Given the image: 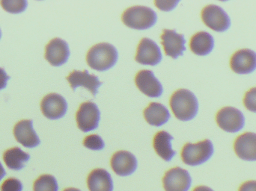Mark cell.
I'll list each match as a JSON object with an SVG mask.
<instances>
[{"label": "cell", "mask_w": 256, "mask_h": 191, "mask_svg": "<svg viewBox=\"0 0 256 191\" xmlns=\"http://www.w3.org/2000/svg\"><path fill=\"white\" fill-rule=\"evenodd\" d=\"M170 105L176 118L182 121L192 120L198 114V99L189 90L176 91L170 98Z\"/></svg>", "instance_id": "obj_1"}, {"label": "cell", "mask_w": 256, "mask_h": 191, "mask_svg": "<svg viewBox=\"0 0 256 191\" xmlns=\"http://www.w3.org/2000/svg\"><path fill=\"white\" fill-rule=\"evenodd\" d=\"M116 48L110 43H100L90 48L87 52L86 61L93 70L103 72L112 68L118 61Z\"/></svg>", "instance_id": "obj_2"}, {"label": "cell", "mask_w": 256, "mask_h": 191, "mask_svg": "<svg viewBox=\"0 0 256 191\" xmlns=\"http://www.w3.org/2000/svg\"><path fill=\"white\" fill-rule=\"evenodd\" d=\"M122 22L129 28L146 30L152 28L158 20L156 12L146 6H132L126 9L122 16Z\"/></svg>", "instance_id": "obj_3"}, {"label": "cell", "mask_w": 256, "mask_h": 191, "mask_svg": "<svg viewBox=\"0 0 256 191\" xmlns=\"http://www.w3.org/2000/svg\"><path fill=\"white\" fill-rule=\"evenodd\" d=\"M214 149L210 140H204L196 144H188L182 150V159L185 165L195 167L202 165L213 156Z\"/></svg>", "instance_id": "obj_4"}, {"label": "cell", "mask_w": 256, "mask_h": 191, "mask_svg": "<svg viewBox=\"0 0 256 191\" xmlns=\"http://www.w3.org/2000/svg\"><path fill=\"white\" fill-rule=\"evenodd\" d=\"M202 19L208 28L218 32L227 31L231 26V19L226 12L216 4H209L202 10Z\"/></svg>", "instance_id": "obj_5"}, {"label": "cell", "mask_w": 256, "mask_h": 191, "mask_svg": "<svg viewBox=\"0 0 256 191\" xmlns=\"http://www.w3.org/2000/svg\"><path fill=\"white\" fill-rule=\"evenodd\" d=\"M216 121L219 127L225 132L236 133L245 126V117L240 110L233 107H225L218 111Z\"/></svg>", "instance_id": "obj_6"}, {"label": "cell", "mask_w": 256, "mask_h": 191, "mask_svg": "<svg viewBox=\"0 0 256 191\" xmlns=\"http://www.w3.org/2000/svg\"><path fill=\"white\" fill-rule=\"evenodd\" d=\"M100 113L97 105L91 101L84 102L76 114L78 126L82 132H88L98 127Z\"/></svg>", "instance_id": "obj_7"}, {"label": "cell", "mask_w": 256, "mask_h": 191, "mask_svg": "<svg viewBox=\"0 0 256 191\" xmlns=\"http://www.w3.org/2000/svg\"><path fill=\"white\" fill-rule=\"evenodd\" d=\"M162 183L166 191H188L192 179L188 171L177 167L166 173Z\"/></svg>", "instance_id": "obj_8"}, {"label": "cell", "mask_w": 256, "mask_h": 191, "mask_svg": "<svg viewBox=\"0 0 256 191\" xmlns=\"http://www.w3.org/2000/svg\"><path fill=\"white\" fill-rule=\"evenodd\" d=\"M162 53L158 45L154 40L144 37L137 47L135 60L143 65L156 66L162 60Z\"/></svg>", "instance_id": "obj_9"}, {"label": "cell", "mask_w": 256, "mask_h": 191, "mask_svg": "<svg viewBox=\"0 0 256 191\" xmlns=\"http://www.w3.org/2000/svg\"><path fill=\"white\" fill-rule=\"evenodd\" d=\"M40 109L46 118L58 120L67 112L68 104L62 96L52 93L43 98L40 102Z\"/></svg>", "instance_id": "obj_10"}, {"label": "cell", "mask_w": 256, "mask_h": 191, "mask_svg": "<svg viewBox=\"0 0 256 191\" xmlns=\"http://www.w3.org/2000/svg\"><path fill=\"white\" fill-rule=\"evenodd\" d=\"M160 38L166 55L173 59H177L186 51L184 36L178 34L174 30L164 29Z\"/></svg>", "instance_id": "obj_11"}, {"label": "cell", "mask_w": 256, "mask_h": 191, "mask_svg": "<svg viewBox=\"0 0 256 191\" xmlns=\"http://www.w3.org/2000/svg\"><path fill=\"white\" fill-rule=\"evenodd\" d=\"M70 56L68 44L61 38H54L45 47V58L54 67L66 64Z\"/></svg>", "instance_id": "obj_12"}, {"label": "cell", "mask_w": 256, "mask_h": 191, "mask_svg": "<svg viewBox=\"0 0 256 191\" xmlns=\"http://www.w3.org/2000/svg\"><path fill=\"white\" fill-rule=\"evenodd\" d=\"M135 83L138 90L148 97H160L164 91L162 85L152 70H143L138 72L136 75Z\"/></svg>", "instance_id": "obj_13"}, {"label": "cell", "mask_w": 256, "mask_h": 191, "mask_svg": "<svg viewBox=\"0 0 256 191\" xmlns=\"http://www.w3.org/2000/svg\"><path fill=\"white\" fill-rule=\"evenodd\" d=\"M232 70L238 74H250L256 70V53L249 49H243L233 54L230 61Z\"/></svg>", "instance_id": "obj_14"}, {"label": "cell", "mask_w": 256, "mask_h": 191, "mask_svg": "<svg viewBox=\"0 0 256 191\" xmlns=\"http://www.w3.org/2000/svg\"><path fill=\"white\" fill-rule=\"evenodd\" d=\"M67 80L73 91H75L78 87H84L94 96L97 95L98 88L103 85V82L99 81L98 76L96 75H90L87 70H74L68 76Z\"/></svg>", "instance_id": "obj_15"}, {"label": "cell", "mask_w": 256, "mask_h": 191, "mask_svg": "<svg viewBox=\"0 0 256 191\" xmlns=\"http://www.w3.org/2000/svg\"><path fill=\"white\" fill-rule=\"evenodd\" d=\"M234 152L238 157L248 162H256V134L246 132L234 141Z\"/></svg>", "instance_id": "obj_16"}, {"label": "cell", "mask_w": 256, "mask_h": 191, "mask_svg": "<svg viewBox=\"0 0 256 191\" xmlns=\"http://www.w3.org/2000/svg\"><path fill=\"white\" fill-rule=\"evenodd\" d=\"M14 135L16 141L26 148H34L40 143L38 136L33 129L31 120L18 122L14 128Z\"/></svg>", "instance_id": "obj_17"}, {"label": "cell", "mask_w": 256, "mask_h": 191, "mask_svg": "<svg viewBox=\"0 0 256 191\" xmlns=\"http://www.w3.org/2000/svg\"><path fill=\"white\" fill-rule=\"evenodd\" d=\"M112 171L121 177H127L135 172L137 160L132 153L128 151H118L111 159Z\"/></svg>", "instance_id": "obj_18"}, {"label": "cell", "mask_w": 256, "mask_h": 191, "mask_svg": "<svg viewBox=\"0 0 256 191\" xmlns=\"http://www.w3.org/2000/svg\"><path fill=\"white\" fill-rule=\"evenodd\" d=\"M90 191H112L114 183L110 174L104 169H96L90 173L87 180Z\"/></svg>", "instance_id": "obj_19"}, {"label": "cell", "mask_w": 256, "mask_h": 191, "mask_svg": "<svg viewBox=\"0 0 256 191\" xmlns=\"http://www.w3.org/2000/svg\"><path fill=\"white\" fill-rule=\"evenodd\" d=\"M172 136L165 131L158 132L153 141V147L156 154L166 162H170L176 156V152L172 148Z\"/></svg>", "instance_id": "obj_20"}, {"label": "cell", "mask_w": 256, "mask_h": 191, "mask_svg": "<svg viewBox=\"0 0 256 191\" xmlns=\"http://www.w3.org/2000/svg\"><path fill=\"white\" fill-rule=\"evenodd\" d=\"M143 114L148 124L158 127L166 123L170 118L168 110L164 105L158 102H152L144 110Z\"/></svg>", "instance_id": "obj_21"}, {"label": "cell", "mask_w": 256, "mask_h": 191, "mask_svg": "<svg viewBox=\"0 0 256 191\" xmlns=\"http://www.w3.org/2000/svg\"><path fill=\"white\" fill-rule=\"evenodd\" d=\"M190 47L194 54L200 56L208 55L214 47V39L206 31H200L192 36Z\"/></svg>", "instance_id": "obj_22"}, {"label": "cell", "mask_w": 256, "mask_h": 191, "mask_svg": "<svg viewBox=\"0 0 256 191\" xmlns=\"http://www.w3.org/2000/svg\"><path fill=\"white\" fill-rule=\"evenodd\" d=\"M30 159V155L19 147L8 149L3 154V160L6 166L14 171L22 169Z\"/></svg>", "instance_id": "obj_23"}, {"label": "cell", "mask_w": 256, "mask_h": 191, "mask_svg": "<svg viewBox=\"0 0 256 191\" xmlns=\"http://www.w3.org/2000/svg\"><path fill=\"white\" fill-rule=\"evenodd\" d=\"M58 189L56 180L51 175L40 176L33 186L34 191H58Z\"/></svg>", "instance_id": "obj_24"}, {"label": "cell", "mask_w": 256, "mask_h": 191, "mask_svg": "<svg viewBox=\"0 0 256 191\" xmlns=\"http://www.w3.org/2000/svg\"><path fill=\"white\" fill-rule=\"evenodd\" d=\"M0 4L6 11L12 13H21L27 7L26 0H2Z\"/></svg>", "instance_id": "obj_25"}, {"label": "cell", "mask_w": 256, "mask_h": 191, "mask_svg": "<svg viewBox=\"0 0 256 191\" xmlns=\"http://www.w3.org/2000/svg\"><path fill=\"white\" fill-rule=\"evenodd\" d=\"M84 147L92 150H102L104 148L103 139L98 135H88L84 141Z\"/></svg>", "instance_id": "obj_26"}, {"label": "cell", "mask_w": 256, "mask_h": 191, "mask_svg": "<svg viewBox=\"0 0 256 191\" xmlns=\"http://www.w3.org/2000/svg\"><path fill=\"white\" fill-rule=\"evenodd\" d=\"M244 105L250 111L256 113V88L248 91L244 98Z\"/></svg>", "instance_id": "obj_27"}, {"label": "cell", "mask_w": 256, "mask_h": 191, "mask_svg": "<svg viewBox=\"0 0 256 191\" xmlns=\"http://www.w3.org/2000/svg\"><path fill=\"white\" fill-rule=\"evenodd\" d=\"M22 183L15 178H9L2 183L1 191H22Z\"/></svg>", "instance_id": "obj_28"}, {"label": "cell", "mask_w": 256, "mask_h": 191, "mask_svg": "<svg viewBox=\"0 0 256 191\" xmlns=\"http://www.w3.org/2000/svg\"><path fill=\"white\" fill-rule=\"evenodd\" d=\"M178 2L179 1H155L154 4L160 10L168 11L174 9Z\"/></svg>", "instance_id": "obj_29"}, {"label": "cell", "mask_w": 256, "mask_h": 191, "mask_svg": "<svg viewBox=\"0 0 256 191\" xmlns=\"http://www.w3.org/2000/svg\"><path fill=\"white\" fill-rule=\"evenodd\" d=\"M10 79V76L6 74L4 69L0 67V91L4 89L7 85V81Z\"/></svg>", "instance_id": "obj_30"}, {"label": "cell", "mask_w": 256, "mask_h": 191, "mask_svg": "<svg viewBox=\"0 0 256 191\" xmlns=\"http://www.w3.org/2000/svg\"><path fill=\"white\" fill-rule=\"evenodd\" d=\"M238 191H256V181H248L244 183Z\"/></svg>", "instance_id": "obj_31"}, {"label": "cell", "mask_w": 256, "mask_h": 191, "mask_svg": "<svg viewBox=\"0 0 256 191\" xmlns=\"http://www.w3.org/2000/svg\"><path fill=\"white\" fill-rule=\"evenodd\" d=\"M192 191H214L210 188L206 187V186H198V187L196 188Z\"/></svg>", "instance_id": "obj_32"}, {"label": "cell", "mask_w": 256, "mask_h": 191, "mask_svg": "<svg viewBox=\"0 0 256 191\" xmlns=\"http://www.w3.org/2000/svg\"><path fill=\"white\" fill-rule=\"evenodd\" d=\"M6 172L4 171V168H3L1 162H0V181L2 180L3 177L6 176Z\"/></svg>", "instance_id": "obj_33"}, {"label": "cell", "mask_w": 256, "mask_h": 191, "mask_svg": "<svg viewBox=\"0 0 256 191\" xmlns=\"http://www.w3.org/2000/svg\"><path fill=\"white\" fill-rule=\"evenodd\" d=\"M64 191H80L78 190V189H73V188H70V189H66Z\"/></svg>", "instance_id": "obj_34"}, {"label": "cell", "mask_w": 256, "mask_h": 191, "mask_svg": "<svg viewBox=\"0 0 256 191\" xmlns=\"http://www.w3.org/2000/svg\"><path fill=\"white\" fill-rule=\"evenodd\" d=\"M2 36V33H1V30H0V38H1Z\"/></svg>", "instance_id": "obj_35"}]
</instances>
